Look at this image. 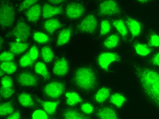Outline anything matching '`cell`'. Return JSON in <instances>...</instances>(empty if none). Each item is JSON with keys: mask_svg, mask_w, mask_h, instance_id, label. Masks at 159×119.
Returning <instances> with one entry per match:
<instances>
[{"mask_svg": "<svg viewBox=\"0 0 159 119\" xmlns=\"http://www.w3.org/2000/svg\"><path fill=\"white\" fill-rule=\"evenodd\" d=\"M135 74L148 103L159 113V68L147 63L135 67Z\"/></svg>", "mask_w": 159, "mask_h": 119, "instance_id": "obj_1", "label": "cell"}, {"mask_svg": "<svg viewBox=\"0 0 159 119\" xmlns=\"http://www.w3.org/2000/svg\"><path fill=\"white\" fill-rule=\"evenodd\" d=\"M75 84L79 89L86 92L95 89L99 82V76L96 70L91 66L79 67L74 75Z\"/></svg>", "mask_w": 159, "mask_h": 119, "instance_id": "obj_2", "label": "cell"}, {"mask_svg": "<svg viewBox=\"0 0 159 119\" xmlns=\"http://www.w3.org/2000/svg\"><path fill=\"white\" fill-rule=\"evenodd\" d=\"M122 61L120 54L114 50H106L100 53L97 57V64L105 72L110 71L111 66Z\"/></svg>", "mask_w": 159, "mask_h": 119, "instance_id": "obj_3", "label": "cell"}, {"mask_svg": "<svg viewBox=\"0 0 159 119\" xmlns=\"http://www.w3.org/2000/svg\"><path fill=\"white\" fill-rule=\"evenodd\" d=\"M97 10L100 15L107 16L120 13V8L116 0H104L99 5Z\"/></svg>", "mask_w": 159, "mask_h": 119, "instance_id": "obj_4", "label": "cell"}, {"mask_svg": "<svg viewBox=\"0 0 159 119\" xmlns=\"http://www.w3.org/2000/svg\"><path fill=\"white\" fill-rule=\"evenodd\" d=\"M98 21L95 15L90 14L84 17L78 25L79 30L86 34H93L98 28Z\"/></svg>", "mask_w": 159, "mask_h": 119, "instance_id": "obj_5", "label": "cell"}, {"mask_svg": "<svg viewBox=\"0 0 159 119\" xmlns=\"http://www.w3.org/2000/svg\"><path fill=\"white\" fill-rule=\"evenodd\" d=\"M14 19V11L11 6L3 4L0 10V25L3 27H10Z\"/></svg>", "mask_w": 159, "mask_h": 119, "instance_id": "obj_6", "label": "cell"}, {"mask_svg": "<svg viewBox=\"0 0 159 119\" xmlns=\"http://www.w3.org/2000/svg\"><path fill=\"white\" fill-rule=\"evenodd\" d=\"M132 50L135 55L140 58L149 59L154 50L146 42H136L132 46Z\"/></svg>", "mask_w": 159, "mask_h": 119, "instance_id": "obj_7", "label": "cell"}, {"mask_svg": "<svg viewBox=\"0 0 159 119\" xmlns=\"http://www.w3.org/2000/svg\"><path fill=\"white\" fill-rule=\"evenodd\" d=\"M65 90L64 85L59 82H52L46 85L44 91L45 94L50 98L56 99L63 94Z\"/></svg>", "mask_w": 159, "mask_h": 119, "instance_id": "obj_8", "label": "cell"}, {"mask_svg": "<svg viewBox=\"0 0 159 119\" xmlns=\"http://www.w3.org/2000/svg\"><path fill=\"white\" fill-rule=\"evenodd\" d=\"M127 26L129 33L133 38H137L142 34L143 31V26L142 23L135 18L129 17L125 21Z\"/></svg>", "mask_w": 159, "mask_h": 119, "instance_id": "obj_9", "label": "cell"}, {"mask_svg": "<svg viewBox=\"0 0 159 119\" xmlns=\"http://www.w3.org/2000/svg\"><path fill=\"white\" fill-rule=\"evenodd\" d=\"M14 35L16 38V42H22L28 38L30 35V27L23 21L18 23L14 30Z\"/></svg>", "mask_w": 159, "mask_h": 119, "instance_id": "obj_10", "label": "cell"}, {"mask_svg": "<svg viewBox=\"0 0 159 119\" xmlns=\"http://www.w3.org/2000/svg\"><path fill=\"white\" fill-rule=\"evenodd\" d=\"M85 11L84 7L79 3H72L69 4L66 8V14L71 19H77L80 18Z\"/></svg>", "mask_w": 159, "mask_h": 119, "instance_id": "obj_11", "label": "cell"}, {"mask_svg": "<svg viewBox=\"0 0 159 119\" xmlns=\"http://www.w3.org/2000/svg\"><path fill=\"white\" fill-rule=\"evenodd\" d=\"M111 91L109 86H102L97 90L94 94V102L98 104H103L110 99Z\"/></svg>", "mask_w": 159, "mask_h": 119, "instance_id": "obj_12", "label": "cell"}, {"mask_svg": "<svg viewBox=\"0 0 159 119\" xmlns=\"http://www.w3.org/2000/svg\"><path fill=\"white\" fill-rule=\"evenodd\" d=\"M97 118L100 119H118L119 114L116 108L111 106H103L97 111Z\"/></svg>", "mask_w": 159, "mask_h": 119, "instance_id": "obj_13", "label": "cell"}, {"mask_svg": "<svg viewBox=\"0 0 159 119\" xmlns=\"http://www.w3.org/2000/svg\"><path fill=\"white\" fill-rule=\"evenodd\" d=\"M121 36L117 34H110L103 42V47L108 50L116 49L120 44Z\"/></svg>", "mask_w": 159, "mask_h": 119, "instance_id": "obj_14", "label": "cell"}, {"mask_svg": "<svg viewBox=\"0 0 159 119\" xmlns=\"http://www.w3.org/2000/svg\"><path fill=\"white\" fill-rule=\"evenodd\" d=\"M110 102L115 108H122L127 102V97L125 93L120 91L111 93L110 97Z\"/></svg>", "mask_w": 159, "mask_h": 119, "instance_id": "obj_15", "label": "cell"}, {"mask_svg": "<svg viewBox=\"0 0 159 119\" xmlns=\"http://www.w3.org/2000/svg\"><path fill=\"white\" fill-rule=\"evenodd\" d=\"M69 70L68 63L66 59H58L53 66V72L58 76H63L66 75Z\"/></svg>", "mask_w": 159, "mask_h": 119, "instance_id": "obj_16", "label": "cell"}, {"mask_svg": "<svg viewBox=\"0 0 159 119\" xmlns=\"http://www.w3.org/2000/svg\"><path fill=\"white\" fill-rule=\"evenodd\" d=\"M112 26L117 31L118 34L121 36V38H125L129 34L127 26L125 21L122 19H116L112 22Z\"/></svg>", "mask_w": 159, "mask_h": 119, "instance_id": "obj_17", "label": "cell"}, {"mask_svg": "<svg viewBox=\"0 0 159 119\" xmlns=\"http://www.w3.org/2000/svg\"><path fill=\"white\" fill-rule=\"evenodd\" d=\"M19 83L25 86H33L37 83V79L33 74L28 72H24L19 75L18 78Z\"/></svg>", "mask_w": 159, "mask_h": 119, "instance_id": "obj_18", "label": "cell"}, {"mask_svg": "<svg viewBox=\"0 0 159 119\" xmlns=\"http://www.w3.org/2000/svg\"><path fill=\"white\" fill-rule=\"evenodd\" d=\"M42 9L39 5H34L29 8L26 13L27 19L31 23L37 22L40 17Z\"/></svg>", "mask_w": 159, "mask_h": 119, "instance_id": "obj_19", "label": "cell"}, {"mask_svg": "<svg viewBox=\"0 0 159 119\" xmlns=\"http://www.w3.org/2000/svg\"><path fill=\"white\" fill-rule=\"evenodd\" d=\"M61 12H62V10L59 7H53L49 4L44 5L42 10V16L45 19H50Z\"/></svg>", "mask_w": 159, "mask_h": 119, "instance_id": "obj_20", "label": "cell"}, {"mask_svg": "<svg viewBox=\"0 0 159 119\" xmlns=\"http://www.w3.org/2000/svg\"><path fill=\"white\" fill-rule=\"evenodd\" d=\"M147 43L154 51L159 50V31H152L148 36Z\"/></svg>", "mask_w": 159, "mask_h": 119, "instance_id": "obj_21", "label": "cell"}, {"mask_svg": "<svg viewBox=\"0 0 159 119\" xmlns=\"http://www.w3.org/2000/svg\"><path fill=\"white\" fill-rule=\"evenodd\" d=\"M66 103L67 105L74 106L82 102L81 96L74 91H68L66 94Z\"/></svg>", "mask_w": 159, "mask_h": 119, "instance_id": "obj_22", "label": "cell"}, {"mask_svg": "<svg viewBox=\"0 0 159 119\" xmlns=\"http://www.w3.org/2000/svg\"><path fill=\"white\" fill-rule=\"evenodd\" d=\"M71 35V31L70 29H66L60 32L58 36L57 43L59 46H63L70 41Z\"/></svg>", "mask_w": 159, "mask_h": 119, "instance_id": "obj_23", "label": "cell"}, {"mask_svg": "<svg viewBox=\"0 0 159 119\" xmlns=\"http://www.w3.org/2000/svg\"><path fill=\"white\" fill-rule=\"evenodd\" d=\"M61 27V23L58 20L50 19L46 21L44 24L45 30L50 34H53L57 30Z\"/></svg>", "mask_w": 159, "mask_h": 119, "instance_id": "obj_24", "label": "cell"}, {"mask_svg": "<svg viewBox=\"0 0 159 119\" xmlns=\"http://www.w3.org/2000/svg\"><path fill=\"white\" fill-rule=\"evenodd\" d=\"M28 48V46L26 43L22 42H16L11 43L10 44V50L14 54H21L24 53Z\"/></svg>", "mask_w": 159, "mask_h": 119, "instance_id": "obj_25", "label": "cell"}, {"mask_svg": "<svg viewBox=\"0 0 159 119\" xmlns=\"http://www.w3.org/2000/svg\"><path fill=\"white\" fill-rule=\"evenodd\" d=\"M42 106L48 114H53L55 112L57 107L59 106V102H53V101H46L42 102Z\"/></svg>", "mask_w": 159, "mask_h": 119, "instance_id": "obj_26", "label": "cell"}, {"mask_svg": "<svg viewBox=\"0 0 159 119\" xmlns=\"http://www.w3.org/2000/svg\"><path fill=\"white\" fill-rule=\"evenodd\" d=\"M0 68H1V71L3 72L11 74L16 71V66L12 61H6V62H2L1 63Z\"/></svg>", "mask_w": 159, "mask_h": 119, "instance_id": "obj_27", "label": "cell"}, {"mask_svg": "<svg viewBox=\"0 0 159 119\" xmlns=\"http://www.w3.org/2000/svg\"><path fill=\"white\" fill-rule=\"evenodd\" d=\"M19 102L20 105L24 107H31L34 104L31 95L25 93L20 94L19 96Z\"/></svg>", "mask_w": 159, "mask_h": 119, "instance_id": "obj_28", "label": "cell"}, {"mask_svg": "<svg viewBox=\"0 0 159 119\" xmlns=\"http://www.w3.org/2000/svg\"><path fill=\"white\" fill-rule=\"evenodd\" d=\"M35 71L36 74L42 76L44 78H48L49 77V72L47 67L44 63L38 62L35 64Z\"/></svg>", "mask_w": 159, "mask_h": 119, "instance_id": "obj_29", "label": "cell"}, {"mask_svg": "<svg viewBox=\"0 0 159 119\" xmlns=\"http://www.w3.org/2000/svg\"><path fill=\"white\" fill-rule=\"evenodd\" d=\"M111 25H112V24H111L110 21L106 19H104L101 21L99 25L100 35L105 36L109 34L111 30Z\"/></svg>", "mask_w": 159, "mask_h": 119, "instance_id": "obj_30", "label": "cell"}, {"mask_svg": "<svg viewBox=\"0 0 159 119\" xmlns=\"http://www.w3.org/2000/svg\"><path fill=\"white\" fill-rule=\"evenodd\" d=\"M41 56L45 62L49 63L54 59V53L48 46H45L41 50Z\"/></svg>", "mask_w": 159, "mask_h": 119, "instance_id": "obj_31", "label": "cell"}, {"mask_svg": "<svg viewBox=\"0 0 159 119\" xmlns=\"http://www.w3.org/2000/svg\"><path fill=\"white\" fill-rule=\"evenodd\" d=\"M34 40L39 44H46L49 41L48 35L40 31H36L34 34Z\"/></svg>", "mask_w": 159, "mask_h": 119, "instance_id": "obj_32", "label": "cell"}, {"mask_svg": "<svg viewBox=\"0 0 159 119\" xmlns=\"http://www.w3.org/2000/svg\"><path fill=\"white\" fill-rule=\"evenodd\" d=\"M63 117L67 119H82V118H86V117L84 115H82L78 112L74 110H67L66 112L64 113Z\"/></svg>", "mask_w": 159, "mask_h": 119, "instance_id": "obj_33", "label": "cell"}, {"mask_svg": "<svg viewBox=\"0 0 159 119\" xmlns=\"http://www.w3.org/2000/svg\"><path fill=\"white\" fill-rule=\"evenodd\" d=\"M81 110L84 115H91L95 112V106L90 102H84L81 105Z\"/></svg>", "mask_w": 159, "mask_h": 119, "instance_id": "obj_34", "label": "cell"}, {"mask_svg": "<svg viewBox=\"0 0 159 119\" xmlns=\"http://www.w3.org/2000/svg\"><path fill=\"white\" fill-rule=\"evenodd\" d=\"M14 112V108L10 103H4L0 106V114L2 116L8 115Z\"/></svg>", "mask_w": 159, "mask_h": 119, "instance_id": "obj_35", "label": "cell"}, {"mask_svg": "<svg viewBox=\"0 0 159 119\" xmlns=\"http://www.w3.org/2000/svg\"><path fill=\"white\" fill-rule=\"evenodd\" d=\"M34 61L32 59L30 56L26 54V55H24L20 57L19 60V64L21 67H27L31 66L32 64H33Z\"/></svg>", "mask_w": 159, "mask_h": 119, "instance_id": "obj_36", "label": "cell"}, {"mask_svg": "<svg viewBox=\"0 0 159 119\" xmlns=\"http://www.w3.org/2000/svg\"><path fill=\"white\" fill-rule=\"evenodd\" d=\"M33 119H47L48 118V114L44 110H36L31 114Z\"/></svg>", "mask_w": 159, "mask_h": 119, "instance_id": "obj_37", "label": "cell"}, {"mask_svg": "<svg viewBox=\"0 0 159 119\" xmlns=\"http://www.w3.org/2000/svg\"><path fill=\"white\" fill-rule=\"evenodd\" d=\"M148 63L159 68V50H156L148 59Z\"/></svg>", "mask_w": 159, "mask_h": 119, "instance_id": "obj_38", "label": "cell"}, {"mask_svg": "<svg viewBox=\"0 0 159 119\" xmlns=\"http://www.w3.org/2000/svg\"><path fill=\"white\" fill-rule=\"evenodd\" d=\"M38 1V0H23L20 5L19 9L20 10H24L30 8L31 6L35 5V3Z\"/></svg>", "mask_w": 159, "mask_h": 119, "instance_id": "obj_39", "label": "cell"}, {"mask_svg": "<svg viewBox=\"0 0 159 119\" xmlns=\"http://www.w3.org/2000/svg\"><path fill=\"white\" fill-rule=\"evenodd\" d=\"M14 59V53L12 52H3L0 55V60L2 62L12 61Z\"/></svg>", "mask_w": 159, "mask_h": 119, "instance_id": "obj_40", "label": "cell"}, {"mask_svg": "<svg viewBox=\"0 0 159 119\" xmlns=\"http://www.w3.org/2000/svg\"><path fill=\"white\" fill-rule=\"evenodd\" d=\"M14 94V90L12 88L2 87L0 91V95L3 98H10Z\"/></svg>", "mask_w": 159, "mask_h": 119, "instance_id": "obj_41", "label": "cell"}, {"mask_svg": "<svg viewBox=\"0 0 159 119\" xmlns=\"http://www.w3.org/2000/svg\"><path fill=\"white\" fill-rule=\"evenodd\" d=\"M27 54L30 56V57L33 59V61H35V60L38 59L39 57V50L36 46H33L30 48V50H29V52Z\"/></svg>", "mask_w": 159, "mask_h": 119, "instance_id": "obj_42", "label": "cell"}, {"mask_svg": "<svg viewBox=\"0 0 159 119\" xmlns=\"http://www.w3.org/2000/svg\"><path fill=\"white\" fill-rule=\"evenodd\" d=\"M13 82L9 77H4L2 79V86L4 88H12Z\"/></svg>", "mask_w": 159, "mask_h": 119, "instance_id": "obj_43", "label": "cell"}, {"mask_svg": "<svg viewBox=\"0 0 159 119\" xmlns=\"http://www.w3.org/2000/svg\"><path fill=\"white\" fill-rule=\"evenodd\" d=\"M7 118L8 119H19L20 118V114L19 112H13Z\"/></svg>", "mask_w": 159, "mask_h": 119, "instance_id": "obj_44", "label": "cell"}, {"mask_svg": "<svg viewBox=\"0 0 159 119\" xmlns=\"http://www.w3.org/2000/svg\"><path fill=\"white\" fill-rule=\"evenodd\" d=\"M48 1L51 3H56V4H59V3L64 2L66 0H48Z\"/></svg>", "mask_w": 159, "mask_h": 119, "instance_id": "obj_45", "label": "cell"}, {"mask_svg": "<svg viewBox=\"0 0 159 119\" xmlns=\"http://www.w3.org/2000/svg\"><path fill=\"white\" fill-rule=\"evenodd\" d=\"M137 2L141 3H146L148 2H150L152 0H136Z\"/></svg>", "mask_w": 159, "mask_h": 119, "instance_id": "obj_46", "label": "cell"}, {"mask_svg": "<svg viewBox=\"0 0 159 119\" xmlns=\"http://www.w3.org/2000/svg\"><path fill=\"white\" fill-rule=\"evenodd\" d=\"M98 1H104V0H98Z\"/></svg>", "mask_w": 159, "mask_h": 119, "instance_id": "obj_47", "label": "cell"}]
</instances>
